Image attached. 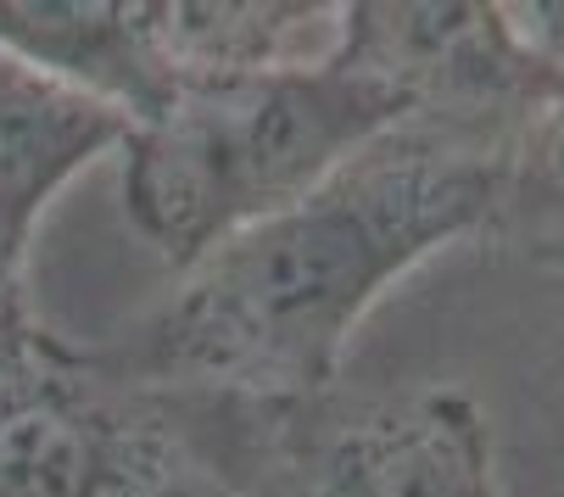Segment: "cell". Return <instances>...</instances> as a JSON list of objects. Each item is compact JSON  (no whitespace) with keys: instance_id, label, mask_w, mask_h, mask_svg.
I'll list each match as a JSON object with an SVG mask.
<instances>
[{"instance_id":"6da1fadb","label":"cell","mask_w":564,"mask_h":497,"mask_svg":"<svg viewBox=\"0 0 564 497\" xmlns=\"http://www.w3.org/2000/svg\"><path fill=\"white\" fill-rule=\"evenodd\" d=\"M520 134L402 118L291 207L202 252L96 358L151 391L296 402L341 386L364 313L431 252L498 229Z\"/></svg>"},{"instance_id":"7a4b0ae2","label":"cell","mask_w":564,"mask_h":497,"mask_svg":"<svg viewBox=\"0 0 564 497\" xmlns=\"http://www.w3.org/2000/svg\"><path fill=\"white\" fill-rule=\"evenodd\" d=\"M402 118L409 107L336 51L302 67L191 85L123 140L129 224L185 274L218 240L291 207Z\"/></svg>"},{"instance_id":"3957f363","label":"cell","mask_w":564,"mask_h":497,"mask_svg":"<svg viewBox=\"0 0 564 497\" xmlns=\"http://www.w3.org/2000/svg\"><path fill=\"white\" fill-rule=\"evenodd\" d=\"M169 397L202 453L247 497H498L492 431L464 391Z\"/></svg>"},{"instance_id":"277c9868","label":"cell","mask_w":564,"mask_h":497,"mask_svg":"<svg viewBox=\"0 0 564 497\" xmlns=\"http://www.w3.org/2000/svg\"><path fill=\"white\" fill-rule=\"evenodd\" d=\"M0 497H247L191 436L169 391L67 353L0 391Z\"/></svg>"},{"instance_id":"5b68a950","label":"cell","mask_w":564,"mask_h":497,"mask_svg":"<svg viewBox=\"0 0 564 497\" xmlns=\"http://www.w3.org/2000/svg\"><path fill=\"white\" fill-rule=\"evenodd\" d=\"M336 56L386 85L409 118H453L525 134L564 101V78L520 40L503 7L480 0H358L341 7Z\"/></svg>"},{"instance_id":"8992f818","label":"cell","mask_w":564,"mask_h":497,"mask_svg":"<svg viewBox=\"0 0 564 497\" xmlns=\"http://www.w3.org/2000/svg\"><path fill=\"white\" fill-rule=\"evenodd\" d=\"M129 129L112 107L0 51V252L23 263L51 196L96 156L123 151Z\"/></svg>"},{"instance_id":"52a82bcc","label":"cell","mask_w":564,"mask_h":497,"mask_svg":"<svg viewBox=\"0 0 564 497\" xmlns=\"http://www.w3.org/2000/svg\"><path fill=\"white\" fill-rule=\"evenodd\" d=\"M145 51L180 90L325 62L341 34L330 0H134Z\"/></svg>"},{"instance_id":"ba28073f","label":"cell","mask_w":564,"mask_h":497,"mask_svg":"<svg viewBox=\"0 0 564 497\" xmlns=\"http://www.w3.org/2000/svg\"><path fill=\"white\" fill-rule=\"evenodd\" d=\"M0 51L129 123L174 101V85L145 51L134 0H0Z\"/></svg>"},{"instance_id":"9c48e42d","label":"cell","mask_w":564,"mask_h":497,"mask_svg":"<svg viewBox=\"0 0 564 497\" xmlns=\"http://www.w3.org/2000/svg\"><path fill=\"white\" fill-rule=\"evenodd\" d=\"M498 235L536 263H564V101L531 118L514 145Z\"/></svg>"},{"instance_id":"30bf717a","label":"cell","mask_w":564,"mask_h":497,"mask_svg":"<svg viewBox=\"0 0 564 497\" xmlns=\"http://www.w3.org/2000/svg\"><path fill=\"white\" fill-rule=\"evenodd\" d=\"M67 353H73V347L56 342L51 329L34 318V307H29L23 263H12L7 252H0V391L45 375V369L62 364Z\"/></svg>"},{"instance_id":"8fae6325","label":"cell","mask_w":564,"mask_h":497,"mask_svg":"<svg viewBox=\"0 0 564 497\" xmlns=\"http://www.w3.org/2000/svg\"><path fill=\"white\" fill-rule=\"evenodd\" d=\"M520 40L564 78V0H531V7H503Z\"/></svg>"}]
</instances>
